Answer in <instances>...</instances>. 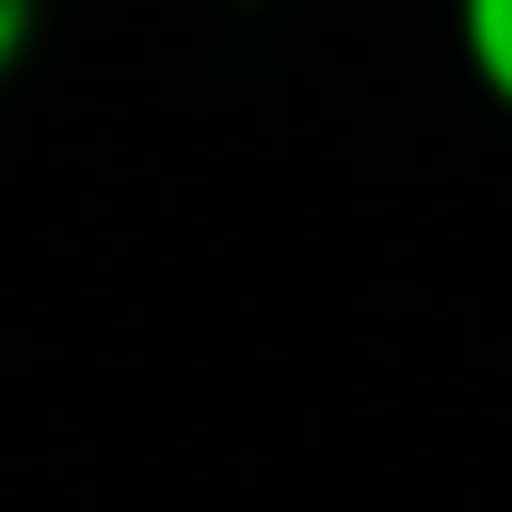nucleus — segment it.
<instances>
[{"label": "nucleus", "instance_id": "1", "mask_svg": "<svg viewBox=\"0 0 512 512\" xmlns=\"http://www.w3.org/2000/svg\"><path fill=\"white\" fill-rule=\"evenodd\" d=\"M465 67H475V86L512 114V0H475V10H465Z\"/></svg>", "mask_w": 512, "mask_h": 512}, {"label": "nucleus", "instance_id": "2", "mask_svg": "<svg viewBox=\"0 0 512 512\" xmlns=\"http://www.w3.org/2000/svg\"><path fill=\"white\" fill-rule=\"evenodd\" d=\"M29 38H38V19L19 10V0H0V76H10L19 57H29Z\"/></svg>", "mask_w": 512, "mask_h": 512}]
</instances>
